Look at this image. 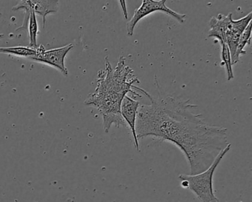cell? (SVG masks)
<instances>
[{
  "label": "cell",
  "instance_id": "1",
  "mask_svg": "<svg viewBox=\"0 0 252 202\" xmlns=\"http://www.w3.org/2000/svg\"><path fill=\"white\" fill-rule=\"evenodd\" d=\"M158 96L153 97L144 91L150 104H140L137 112L135 132L138 141L152 137L169 141L181 149L190 168V175L206 170L217 156L229 144L228 130L211 125L203 115L191 113L197 107L189 100L163 94L156 80Z\"/></svg>",
  "mask_w": 252,
  "mask_h": 202
},
{
  "label": "cell",
  "instance_id": "2",
  "mask_svg": "<svg viewBox=\"0 0 252 202\" xmlns=\"http://www.w3.org/2000/svg\"><path fill=\"white\" fill-rule=\"evenodd\" d=\"M125 57L120 56L117 66L112 67L108 58H105V70H100L97 78L95 91L88 96L85 104L94 106L99 110L103 118V127L105 133H108L112 125L127 128L121 113V106L124 98L132 94L134 97H142L138 94L140 84L134 70L126 66Z\"/></svg>",
  "mask_w": 252,
  "mask_h": 202
},
{
  "label": "cell",
  "instance_id": "3",
  "mask_svg": "<svg viewBox=\"0 0 252 202\" xmlns=\"http://www.w3.org/2000/svg\"><path fill=\"white\" fill-rule=\"evenodd\" d=\"M231 147V144L229 143V144L217 156L213 163L206 170L196 175H180L178 179L181 181V187L191 190L197 196L200 202H219V199L215 196L214 191V173L224 156L229 151Z\"/></svg>",
  "mask_w": 252,
  "mask_h": 202
},
{
  "label": "cell",
  "instance_id": "4",
  "mask_svg": "<svg viewBox=\"0 0 252 202\" xmlns=\"http://www.w3.org/2000/svg\"><path fill=\"white\" fill-rule=\"evenodd\" d=\"M166 3V0H160V1L143 0L141 6L135 10L132 18L126 23V30L127 36L129 37L133 36L135 26L138 24V22L141 21L143 18L150 14L158 11L164 13L174 20H177L181 24H184L187 20V16L186 14L175 12L173 10L168 8Z\"/></svg>",
  "mask_w": 252,
  "mask_h": 202
},
{
  "label": "cell",
  "instance_id": "5",
  "mask_svg": "<svg viewBox=\"0 0 252 202\" xmlns=\"http://www.w3.org/2000/svg\"><path fill=\"white\" fill-rule=\"evenodd\" d=\"M73 48V45L69 44L62 48L45 50L44 46L39 45L37 48V54L34 57H31L30 60L52 66L67 76L68 75V70L64 65V60L69 51Z\"/></svg>",
  "mask_w": 252,
  "mask_h": 202
},
{
  "label": "cell",
  "instance_id": "6",
  "mask_svg": "<svg viewBox=\"0 0 252 202\" xmlns=\"http://www.w3.org/2000/svg\"><path fill=\"white\" fill-rule=\"evenodd\" d=\"M252 12H250L239 20H234L231 17L228 20L226 31H225V43L229 48L231 60L235 54L237 43L240 36L247 26L252 23Z\"/></svg>",
  "mask_w": 252,
  "mask_h": 202
},
{
  "label": "cell",
  "instance_id": "7",
  "mask_svg": "<svg viewBox=\"0 0 252 202\" xmlns=\"http://www.w3.org/2000/svg\"><path fill=\"white\" fill-rule=\"evenodd\" d=\"M140 102L130 97H126L124 98L121 106V113L124 120L126 122L127 126H129L132 137H133L135 147L138 151H139V141L136 136L135 132V125H136L137 112L140 106Z\"/></svg>",
  "mask_w": 252,
  "mask_h": 202
},
{
  "label": "cell",
  "instance_id": "8",
  "mask_svg": "<svg viewBox=\"0 0 252 202\" xmlns=\"http://www.w3.org/2000/svg\"><path fill=\"white\" fill-rule=\"evenodd\" d=\"M231 17L232 14L230 13L227 16L218 14V17H212L209 22L210 29L208 36L215 38L220 44L225 43V31L228 20Z\"/></svg>",
  "mask_w": 252,
  "mask_h": 202
},
{
  "label": "cell",
  "instance_id": "9",
  "mask_svg": "<svg viewBox=\"0 0 252 202\" xmlns=\"http://www.w3.org/2000/svg\"><path fill=\"white\" fill-rule=\"evenodd\" d=\"M28 5L35 14L42 17L43 28H45L46 17L50 14L57 13L59 9V1L45 0H26Z\"/></svg>",
  "mask_w": 252,
  "mask_h": 202
},
{
  "label": "cell",
  "instance_id": "10",
  "mask_svg": "<svg viewBox=\"0 0 252 202\" xmlns=\"http://www.w3.org/2000/svg\"><path fill=\"white\" fill-rule=\"evenodd\" d=\"M251 34H252V23L247 26L245 29L243 33L240 36L239 39L238 43H237V49H236L234 57L231 60V64L232 66L237 64L240 60L242 56L246 54V51H245V47L246 45H249L251 43Z\"/></svg>",
  "mask_w": 252,
  "mask_h": 202
},
{
  "label": "cell",
  "instance_id": "11",
  "mask_svg": "<svg viewBox=\"0 0 252 202\" xmlns=\"http://www.w3.org/2000/svg\"><path fill=\"white\" fill-rule=\"evenodd\" d=\"M0 53L2 54H11V55L18 56V57H34L37 54V48L33 49L30 47H10V48H1L0 47Z\"/></svg>",
  "mask_w": 252,
  "mask_h": 202
},
{
  "label": "cell",
  "instance_id": "12",
  "mask_svg": "<svg viewBox=\"0 0 252 202\" xmlns=\"http://www.w3.org/2000/svg\"><path fill=\"white\" fill-rule=\"evenodd\" d=\"M221 45V62L220 66L225 67L226 72L227 80L230 81L234 79L232 64H231V57L229 48L225 43H220Z\"/></svg>",
  "mask_w": 252,
  "mask_h": 202
},
{
  "label": "cell",
  "instance_id": "13",
  "mask_svg": "<svg viewBox=\"0 0 252 202\" xmlns=\"http://www.w3.org/2000/svg\"><path fill=\"white\" fill-rule=\"evenodd\" d=\"M28 28H29V38H30V48L36 49L38 48L37 36L39 34V26L36 20V15L33 11L31 12Z\"/></svg>",
  "mask_w": 252,
  "mask_h": 202
},
{
  "label": "cell",
  "instance_id": "14",
  "mask_svg": "<svg viewBox=\"0 0 252 202\" xmlns=\"http://www.w3.org/2000/svg\"><path fill=\"white\" fill-rule=\"evenodd\" d=\"M119 4H120L122 9H123L124 15H125V18H127V11H126V3H125V1H122V0H121V1H119Z\"/></svg>",
  "mask_w": 252,
  "mask_h": 202
},
{
  "label": "cell",
  "instance_id": "15",
  "mask_svg": "<svg viewBox=\"0 0 252 202\" xmlns=\"http://www.w3.org/2000/svg\"><path fill=\"white\" fill-rule=\"evenodd\" d=\"M4 34H0V39H2V38H3Z\"/></svg>",
  "mask_w": 252,
  "mask_h": 202
}]
</instances>
